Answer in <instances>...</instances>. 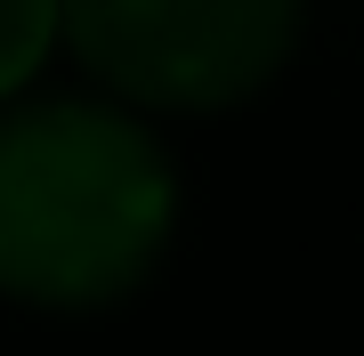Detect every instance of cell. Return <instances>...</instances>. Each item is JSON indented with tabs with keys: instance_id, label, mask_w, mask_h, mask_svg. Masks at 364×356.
<instances>
[{
	"instance_id": "cell-1",
	"label": "cell",
	"mask_w": 364,
	"mask_h": 356,
	"mask_svg": "<svg viewBox=\"0 0 364 356\" xmlns=\"http://www.w3.org/2000/svg\"><path fill=\"white\" fill-rule=\"evenodd\" d=\"M170 211V162L130 114L49 97L0 122V291L105 308L162 259Z\"/></svg>"
},
{
	"instance_id": "cell-3",
	"label": "cell",
	"mask_w": 364,
	"mask_h": 356,
	"mask_svg": "<svg viewBox=\"0 0 364 356\" xmlns=\"http://www.w3.org/2000/svg\"><path fill=\"white\" fill-rule=\"evenodd\" d=\"M57 33H65V0H0V97L49 57Z\"/></svg>"
},
{
	"instance_id": "cell-2",
	"label": "cell",
	"mask_w": 364,
	"mask_h": 356,
	"mask_svg": "<svg viewBox=\"0 0 364 356\" xmlns=\"http://www.w3.org/2000/svg\"><path fill=\"white\" fill-rule=\"evenodd\" d=\"M65 33L122 97L235 106L291 57L299 0H65Z\"/></svg>"
}]
</instances>
